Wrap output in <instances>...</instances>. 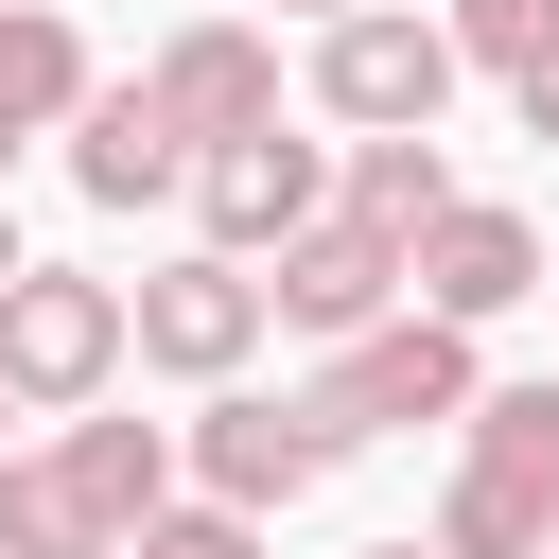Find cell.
<instances>
[{
	"mask_svg": "<svg viewBox=\"0 0 559 559\" xmlns=\"http://www.w3.org/2000/svg\"><path fill=\"white\" fill-rule=\"evenodd\" d=\"M454 507H437V559H559V367L542 384H489L454 419Z\"/></svg>",
	"mask_w": 559,
	"mask_h": 559,
	"instance_id": "2",
	"label": "cell"
},
{
	"mask_svg": "<svg viewBox=\"0 0 559 559\" xmlns=\"http://www.w3.org/2000/svg\"><path fill=\"white\" fill-rule=\"evenodd\" d=\"M140 87H157V122H175L192 157H210V140H245V122H280V52H262L245 17H192V35H175Z\"/></svg>",
	"mask_w": 559,
	"mask_h": 559,
	"instance_id": "10",
	"label": "cell"
},
{
	"mask_svg": "<svg viewBox=\"0 0 559 559\" xmlns=\"http://www.w3.org/2000/svg\"><path fill=\"white\" fill-rule=\"evenodd\" d=\"M0 280H17V227H0Z\"/></svg>",
	"mask_w": 559,
	"mask_h": 559,
	"instance_id": "20",
	"label": "cell"
},
{
	"mask_svg": "<svg viewBox=\"0 0 559 559\" xmlns=\"http://www.w3.org/2000/svg\"><path fill=\"white\" fill-rule=\"evenodd\" d=\"M0 157H17V122H0Z\"/></svg>",
	"mask_w": 559,
	"mask_h": 559,
	"instance_id": "21",
	"label": "cell"
},
{
	"mask_svg": "<svg viewBox=\"0 0 559 559\" xmlns=\"http://www.w3.org/2000/svg\"><path fill=\"white\" fill-rule=\"evenodd\" d=\"M367 559H437V542H367Z\"/></svg>",
	"mask_w": 559,
	"mask_h": 559,
	"instance_id": "18",
	"label": "cell"
},
{
	"mask_svg": "<svg viewBox=\"0 0 559 559\" xmlns=\"http://www.w3.org/2000/svg\"><path fill=\"white\" fill-rule=\"evenodd\" d=\"M437 35H454V70H507V87H524V70L559 52V0H437Z\"/></svg>",
	"mask_w": 559,
	"mask_h": 559,
	"instance_id": "15",
	"label": "cell"
},
{
	"mask_svg": "<svg viewBox=\"0 0 559 559\" xmlns=\"http://www.w3.org/2000/svg\"><path fill=\"white\" fill-rule=\"evenodd\" d=\"M507 105H524V140H559V52H542V70L507 87Z\"/></svg>",
	"mask_w": 559,
	"mask_h": 559,
	"instance_id": "17",
	"label": "cell"
},
{
	"mask_svg": "<svg viewBox=\"0 0 559 559\" xmlns=\"http://www.w3.org/2000/svg\"><path fill=\"white\" fill-rule=\"evenodd\" d=\"M0 419H17V402H0Z\"/></svg>",
	"mask_w": 559,
	"mask_h": 559,
	"instance_id": "22",
	"label": "cell"
},
{
	"mask_svg": "<svg viewBox=\"0 0 559 559\" xmlns=\"http://www.w3.org/2000/svg\"><path fill=\"white\" fill-rule=\"evenodd\" d=\"M122 280H87V262H17L0 280V402L17 419H87L105 384H122Z\"/></svg>",
	"mask_w": 559,
	"mask_h": 559,
	"instance_id": "3",
	"label": "cell"
},
{
	"mask_svg": "<svg viewBox=\"0 0 559 559\" xmlns=\"http://www.w3.org/2000/svg\"><path fill=\"white\" fill-rule=\"evenodd\" d=\"M192 489L210 507H297V489H332V419L314 402H280V384H210V419H192Z\"/></svg>",
	"mask_w": 559,
	"mask_h": 559,
	"instance_id": "8",
	"label": "cell"
},
{
	"mask_svg": "<svg viewBox=\"0 0 559 559\" xmlns=\"http://www.w3.org/2000/svg\"><path fill=\"white\" fill-rule=\"evenodd\" d=\"M122 559H262V524H245V507H157Z\"/></svg>",
	"mask_w": 559,
	"mask_h": 559,
	"instance_id": "16",
	"label": "cell"
},
{
	"mask_svg": "<svg viewBox=\"0 0 559 559\" xmlns=\"http://www.w3.org/2000/svg\"><path fill=\"white\" fill-rule=\"evenodd\" d=\"M472 70H454V35L419 17V0H367V17H314V105L349 122V140H437V105H454Z\"/></svg>",
	"mask_w": 559,
	"mask_h": 559,
	"instance_id": "5",
	"label": "cell"
},
{
	"mask_svg": "<svg viewBox=\"0 0 559 559\" xmlns=\"http://www.w3.org/2000/svg\"><path fill=\"white\" fill-rule=\"evenodd\" d=\"M122 332H140V367H175V384H245V349H262V262L192 245V262L122 280Z\"/></svg>",
	"mask_w": 559,
	"mask_h": 559,
	"instance_id": "6",
	"label": "cell"
},
{
	"mask_svg": "<svg viewBox=\"0 0 559 559\" xmlns=\"http://www.w3.org/2000/svg\"><path fill=\"white\" fill-rule=\"evenodd\" d=\"M402 297H419V245H384V227H349V210H314V227L280 245V280H262V314H280V332H314V349L384 332Z\"/></svg>",
	"mask_w": 559,
	"mask_h": 559,
	"instance_id": "7",
	"label": "cell"
},
{
	"mask_svg": "<svg viewBox=\"0 0 559 559\" xmlns=\"http://www.w3.org/2000/svg\"><path fill=\"white\" fill-rule=\"evenodd\" d=\"M314 210H332V157H314V140H280V122H245V140H210V157H192V227H210L227 262H280Z\"/></svg>",
	"mask_w": 559,
	"mask_h": 559,
	"instance_id": "9",
	"label": "cell"
},
{
	"mask_svg": "<svg viewBox=\"0 0 559 559\" xmlns=\"http://www.w3.org/2000/svg\"><path fill=\"white\" fill-rule=\"evenodd\" d=\"M87 87H105V70H87V35H70L52 0H0V122H17V140H52Z\"/></svg>",
	"mask_w": 559,
	"mask_h": 559,
	"instance_id": "13",
	"label": "cell"
},
{
	"mask_svg": "<svg viewBox=\"0 0 559 559\" xmlns=\"http://www.w3.org/2000/svg\"><path fill=\"white\" fill-rule=\"evenodd\" d=\"M297 17H367V0H297Z\"/></svg>",
	"mask_w": 559,
	"mask_h": 559,
	"instance_id": "19",
	"label": "cell"
},
{
	"mask_svg": "<svg viewBox=\"0 0 559 559\" xmlns=\"http://www.w3.org/2000/svg\"><path fill=\"white\" fill-rule=\"evenodd\" d=\"M157 507H175L157 419H70L52 454H0V559H122Z\"/></svg>",
	"mask_w": 559,
	"mask_h": 559,
	"instance_id": "1",
	"label": "cell"
},
{
	"mask_svg": "<svg viewBox=\"0 0 559 559\" xmlns=\"http://www.w3.org/2000/svg\"><path fill=\"white\" fill-rule=\"evenodd\" d=\"M70 192H87V210H157V192H192V140L157 122V87H87V105H70Z\"/></svg>",
	"mask_w": 559,
	"mask_h": 559,
	"instance_id": "12",
	"label": "cell"
},
{
	"mask_svg": "<svg viewBox=\"0 0 559 559\" xmlns=\"http://www.w3.org/2000/svg\"><path fill=\"white\" fill-rule=\"evenodd\" d=\"M332 210H349V227H384V245H419V227L454 210V157H437V140H349Z\"/></svg>",
	"mask_w": 559,
	"mask_h": 559,
	"instance_id": "14",
	"label": "cell"
},
{
	"mask_svg": "<svg viewBox=\"0 0 559 559\" xmlns=\"http://www.w3.org/2000/svg\"><path fill=\"white\" fill-rule=\"evenodd\" d=\"M297 402H314V419H332V454H349V437H419V419H472L489 384H472V332L402 297V314H384V332H349V349H332Z\"/></svg>",
	"mask_w": 559,
	"mask_h": 559,
	"instance_id": "4",
	"label": "cell"
},
{
	"mask_svg": "<svg viewBox=\"0 0 559 559\" xmlns=\"http://www.w3.org/2000/svg\"><path fill=\"white\" fill-rule=\"evenodd\" d=\"M524 297H542V227H524V210H472V192H454V210L419 227V314L489 332V314H524Z\"/></svg>",
	"mask_w": 559,
	"mask_h": 559,
	"instance_id": "11",
	"label": "cell"
}]
</instances>
